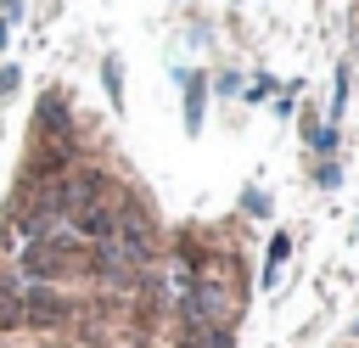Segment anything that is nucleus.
Wrapping results in <instances>:
<instances>
[{
	"mask_svg": "<svg viewBox=\"0 0 359 348\" xmlns=\"http://www.w3.org/2000/svg\"><path fill=\"white\" fill-rule=\"evenodd\" d=\"M202 84H208L202 73H185V90H191V95H185V112H191V129L202 123Z\"/></svg>",
	"mask_w": 359,
	"mask_h": 348,
	"instance_id": "1",
	"label": "nucleus"
},
{
	"mask_svg": "<svg viewBox=\"0 0 359 348\" xmlns=\"http://www.w3.org/2000/svg\"><path fill=\"white\" fill-rule=\"evenodd\" d=\"M101 79H107V90H112V101H118V90H123V67H118V56L101 62Z\"/></svg>",
	"mask_w": 359,
	"mask_h": 348,
	"instance_id": "2",
	"label": "nucleus"
},
{
	"mask_svg": "<svg viewBox=\"0 0 359 348\" xmlns=\"http://www.w3.org/2000/svg\"><path fill=\"white\" fill-rule=\"evenodd\" d=\"M309 146H314V152H331V146H337V135H331L325 123H309Z\"/></svg>",
	"mask_w": 359,
	"mask_h": 348,
	"instance_id": "3",
	"label": "nucleus"
},
{
	"mask_svg": "<svg viewBox=\"0 0 359 348\" xmlns=\"http://www.w3.org/2000/svg\"><path fill=\"white\" fill-rule=\"evenodd\" d=\"M22 84V67H0V90H17Z\"/></svg>",
	"mask_w": 359,
	"mask_h": 348,
	"instance_id": "4",
	"label": "nucleus"
},
{
	"mask_svg": "<svg viewBox=\"0 0 359 348\" xmlns=\"http://www.w3.org/2000/svg\"><path fill=\"white\" fill-rule=\"evenodd\" d=\"M0 17H6V22H17V17H22V0H0Z\"/></svg>",
	"mask_w": 359,
	"mask_h": 348,
	"instance_id": "5",
	"label": "nucleus"
},
{
	"mask_svg": "<svg viewBox=\"0 0 359 348\" xmlns=\"http://www.w3.org/2000/svg\"><path fill=\"white\" fill-rule=\"evenodd\" d=\"M6 45H11V22L0 17V51H6Z\"/></svg>",
	"mask_w": 359,
	"mask_h": 348,
	"instance_id": "6",
	"label": "nucleus"
},
{
	"mask_svg": "<svg viewBox=\"0 0 359 348\" xmlns=\"http://www.w3.org/2000/svg\"><path fill=\"white\" fill-rule=\"evenodd\" d=\"M353 342H359V331H353Z\"/></svg>",
	"mask_w": 359,
	"mask_h": 348,
	"instance_id": "7",
	"label": "nucleus"
}]
</instances>
